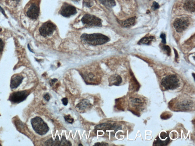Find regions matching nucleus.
Masks as SVG:
<instances>
[{
    "instance_id": "obj_37",
    "label": "nucleus",
    "mask_w": 195,
    "mask_h": 146,
    "mask_svg": "<svg viewBox=\"0 0 195 146\" xmlns=\"http://www.w3.org/2000/svg\"></svg>"
},
{
    "instance_id": "obj_11",
    "label": "nucleus",
    "mask_w": 195,
    "mask_h": 146,
    "mask_svg": "<svg viewBox=\"0 0 195 146\" xmlns=\"http://www.w3.org/2000/svg\"><path fill=\"white\" fill-rule=\"evenodd\" d=\"M192 102L189 101H183L177 104V108L180 110H187L191 107Z\"/></svg>"
},
{
    "instance_id": "obj_13",
    "label": "nucleus",
    "mask_w": 195,
    "mask_h": 146,
    "mask_svg": "<svg viewBox=\"0 0 195 146\" xmlns=\"http://www.w3.org/2000/svg\"><path fill=\"white\" fill-rule=\"evenodd\" d=\"M122 82V78L119 75H114L110 77L109 79L110 86H119Z\"/></svg>"
},
{
    "instance_id": "obj_31",
    "label": "nucleus",
    "mask_w": 195,
    "mask_h": 146,
    "mask_svg": "<svg viewBox=\"0 0 195 146\" xmlns=\"http://www.w3.org/2000/svg\"><path fill=\"white\" fill-rule=\"evenodd\" d=\"M108 144H107L106 143H96L94 145L96 146H104V145H108Z\"/></svg>"
},
{
    "instance_id": "obj_36",
    "label": "nucleus",
    "mask_w": 195,
    "mask_h": 146,
    "mask_svg": "<svg viewBox=\"0 0 195 146\" xmlns=\"http://www.w3.org/2000/svg\"><path fill=\"white\" fill-rule=\"evenodd\" d=\"M80 145H82V144H79V146H80Z\"/></svg>"
},
{
    "instance_id": "obj_15",
    "label": "nucleus",
    "mask_w": 195,
    "mask_h": 146,
    "mask_svg": "<svg viewBox=\"0 0 195 146\" xmlns=\"http://www.w3.org/2000/svg\"><path fill=\"white\" fill-rule=\"evenodd\" d=\"M92 105L89 100L84 99L77 104L76 107L80 110H82L89 108Z\"/></svg>"
},
{
    "instance_id": "obj_32",
    "label": "nucleus",
    "mask_w": 195,
    "mask_h": 146,
    "mask_svg": "<svg viewBox=\"0 0 195 146\" xmlns=\"http://www.w3.org/2000/svg\"><path fill=\"white\" fill-rule=\"evenodd\" d=\"M0 11H1V12L5 16H6V14H5V13L4 11L3 10V8H2V7H1V6H0Z\"/></svg>"
},
{
    "instance_id": "obj_8",
    "label": "nucleus",
    "mask_w": 195,
    "mask_h": 146,
    "mask_svg": "<svg viewBox=\"0 0 195 146\" xmlns=\"http://www.w3.org/2000/svg\"><path fill=\"white\" fill-rule=\"evenodd\" d=\"M28 96V93L26 91H18L12 94L9 99L11 101L14 103H20L24 101Z\"/></svg>"
},
{
    "instance_id": "obj_21",
    "label": "nucleus",
    "mask_w": 195,
    "mask_h": 146,
    "mask_svg": "<svg viewBox=\"0 0 195 146\" xmlns=\"http://www.w3.org/2000/svg\"><path fill=\"white\" fill-rule=\"evenodd\" d=\"M72 144L70 141L66 140V138L64 136L62 137L61 141V146H71Z\"/></svg>"
},
{
    "instance_id": "obj_9",
    "label": "nucleus",
    "mask_w": 195,
    "mask_h": 146,
    "mask_svg": "<svg viewBox=\"0 0 195 146\" xmlns=\"http://www.w3.org/2000/svg\"><path fill=\"white\" fill-rule=\"evenodd\" d=\"M76 13V8L73 6L68 4L64 5L60 11L61 14L65 17H68L71 15H74Z\"/></svg>"
},
{
    "instance_id": "obj_33",
    "label": "nucleus",
    "mask_w": 195,
    "mask_h": 146,
    "mask_svg": "<svg viewBox=\"0 0 195 146\" xmlns=\"http://www.w3.org/2000/svg\"><path fill=\"white\" fill-rule=\"evenodd\" d=\"M174 50H175V58L176 59L178 58V54L177 52L175 50V49H174Z\"/></svg>"
},
{
    "instance_id": "obj_18",
    "label": "nucleus",
    "mask_w": 195,
    "mask_h": 146,
    "mask_svg": "<svg viewBox=\"0 0 195 146\" xmlns=\"http://www.w3.org/2000/svg\"><path fill=\"white\" fill-rule=\"evenodd\" d=\"M154 39L155 37L153 36H149V37H144L139 41L138 44L140 45H150L151 43V42L154 40Z\"/></svg>"
},
{
    "instance_id": "obj_34",
    "label": "nucleus",
    "mask_w": 195,
    "mask_h": 146,
    "mask_svg": "<svg viewBox=\"0 0 195 146\" xmlns=\"http://www.w3.org/2000/svg\"><path fill=\"white\" fill-rule=\"evenodd\" d=\"M71 1H73V2H79L81 0H71Z\"/></svg>"
},
{
    "instance_id": "obj_24",
    "label": "nucleus",
    "mask_w": 195,
    "mask_h": 146,
    "mask_svg": "<svg viewBox=\"0 0 195 146\" xmlns=\"http://www.w3.org/2000/svg\"><path fill=\"white\" fill-rule=\"evenodd\" d=\"M163 49L164 51H165L167 55H170L171 53V49L168 46L165 45L163 47Z\"/></svg>"
},
{
    "instance_id": "obj_3",
    "label": "nucleus",
    "mask_w": 195,
    "mask_h": 146,
    "mask_svg": "<svg viewBox=\"0 0 195 146\" xmlns=\"http://www.w3.org/2000/svg\"><path fill=\"white\" fill-rule=\"evenodd\" d=\"M161 84L165 90H174L180 86V80L176 75H171L163 78Z\"/></svg>"
},
{
    "instance_id": "obj_12",
    "label": "nucleus",
    "mask_w": 195,
    "mask_h": 146,
    "mask_svg": "<svg viewBox=\"0 0 195 146\" xmlns=\"http://www.w3.org/2000/svg\"><path fill=\"white\" fill-rule=\"evenodd\" d=\"M23 77L21 76H17L14 77L11 81L10 87L12 89L16 88L21 84Z\"/></svg>"
},
{
    "instance_id": "obj_30",
    "label": "nucleus",
    "mask_w": 195,
    "mask_h": 146,
    "mask_svg": "<svg viewBox=\"0 0 195 146\" xmlns=\"http://www.w3.org/2000/svg\"><path fill=\"white\" fill-rule=\"evenodd\" d=\"M44 98L47 101H48L50 99V96L48 94H46L44 95Z\"/></svg>"
},
{
    "instance_id": "obj_29",
    "label": "nucleus",
    "mask_w": 195,
    "mask_h": 146,
    "mask_svg": "<svg viewBox=\"0 0 195 146\" xmlns=\"http://www.w3.org/2000/svg\"><path fill=\"white\" fill-rule=\"evenodd\" d=\"M57 81V79H56V78L51 80L50 81V84L51 86H52L54 85V83Z\"/></svg>"
},
{
    "instance_id": "obj_4",
    "label": "nucleus",
    "mask_w": 195,
    "mask_h": 146,
    "mask_svg": "<svg viewBox=\"0 0 195 146\" xmlns=\"http://www.w3.org/2000/svg\"><path fill=\"white\" fill-rule=\"evenodd\" d=\"M82 21L83 24L89 26H102V21L101 19L95 16L87 14L82 17Z\"/></svg>"
},
{
    "instance_id": "obj_5",
    "label": "nucleus",
    "mask_w": 195,
    "mask_h": 146,
    "mask_svg": "<svg viewBox=\"0 0 195 146\" xmlns=\"http://www.w3.org/2000/svg\"><path fill=\"white\" fill-rule=\"evenodd\" d=\"M189 21L187 17H181L176 19L174 23V27L177 32H181L188 27Z\"/></svg>"
},
{
    "instance_id": "obj_26",
    "label": "nucleus",
    "mask_w": 195,
    "mask_h": 146,
    "mask_svg": "<svg viewBox=\"0 0 195 146\" xmlns=\"http://www.w3.org/2000/svg\"><path fill=\"white\" fill-rule=\"evenodd\" d=\"M160 37L162 39V42L163 44H165L166 43V35L164 33H162Z\"/></svg>"
},
{
    "instance_id": "obj_20",
    "label": "nucleus",
    "mask_w": 195,
    "mask_h": 146,
    "mask_svg": "<svg viewBox=\"0 0 195 146\" xmlns=\"http://www.w3.org/2000/svg\"><path fill=\"white\" fill-rule=\"evenodd\" d=\"M135 19L134 18H130L125 20L122 23V26L126 27H130L133 26L135 22Z\"/></svg>"
},
{
    "instance_id": "obj_23",
    "label": "nucleus",
    "mask_w": 195,
    "mask_h": 146,
    "mask_svg": "<svg viewBox=\"0 0 195 146\" xmlns=\"http://www.w3.org/2000/svg\"><path fill=\"white\" fill-rule=\"evenodd\" d=\"M171 116L172 115L170 113H164L162 114L161 116V118L162 119H166L170 118Z\"/></svg>"
},
{
    "instance_id": "obj_22",
    "label": "nucleus",
    "mask_w": 195,
    "mask_h": 146,
    "mask_svg": "<svg viewBox=\"0 0 195 146\" xmlns=\"http://www.w3.org/2000/svg\"><path fill=\"white\" fill-rule=\"evenodd\" d=\"M65 120L69 123L72 124L74 122V119L71 117L70 115H66L64 117Z\"/></svg>"
},
{
    "instance_id": "obj_25",
    "label": "nucleus",
    "mask_w": 195,
    "mask_h": 146,
    "mask_svg": "<svg viewBox=\"0 0 195 146\" xmlns=\"http://www.w3.org/2000/svg\"><path fill=\"white\" fill-rule=\"evenodd\" d=\"M159 8V5L157 2H153L152 5V8L154 10H156Z\"/></svg>"
},
{
    "instance_id": "obj_6",
    "label": "nucleus",
    "mask_w": 195,
    "mask_h": 146,
    "mask_svg": "<svg viewBox=\"0 0 195 146\" xmlns=\"http://www.w3.org/2000/svg\"><path fill=\"white\" fill-rule=\"evenodd\" d=\"M56 29L55 25L50 22H47L43 24L39 29L41 36L45 37L50 36Z\"/></svg>"
},
{
    "instance_id": "obj_27",
    "label": "nucleus",
    "mask_w": 195,
    "mask_h": 146,
    "mask_svg": "<svg viewBox=\"0 0 195 146\" xmlns=\"http://www.w3.org/2000/svg\"><path fill=\"white\" fill-rule=\"evenodd\" d=\"M3 47H4V43L2 40L0 38V53L3 50Z\"/></svg>"
},
{
    "instance_id": "obj_10",
    "label": "nucleus",
    "mask_w": 195,
    "mask_h": 146,
    "mask_svg": "<svg viewBox=\"0 0 195 146\" xmlns=\"http://www.w3.org/2000/svg\"><path fill=\"white\" fill-rule=\"evenodd\" d=\"M39 14V8L37 5L32 3L27 12V15L32 19H36L38 17Z\"/></svg>"
},
{
    "instance_id": "obj_35",
    "label": "nucleus",
    "mask_w": 195,
    "mask_h": 146,
    "mask_svg": "<svg viewBox=\"0 0 195 146\" xmlns=\"http://www.w3.org/2000/svg\"><path fill=\"white\" fill-rule=\"evenodd\" d=\"M13 1H15V0H13ZM16 1H20V0H16Z\"/></svg>"
},
{
    "instance_id": "obj_14",
    "label": "nucleus",
    "mask_w": 195,
    "mask_h": 146,
    "mask_svg": "<svg viewBox=\"0 0 195 146\" xmlns=\"http://www.w3.org/2000/svg\"><path fill=\"white\" fill-rule=\"evenodd\" d=\"M195 0H186L184 8L187 11L193 12L195 11Z\"/></svg>"
},
{
    "instance_id": "obj_17",
    "label": "nucleus",
    "mask_w": 195,
    "mask_h": 146,
    "mask_svg": "<svg viewBox=\"0 0 195 146\" xmlns=\"http://www.w3.org/2000/svg\"><path fill=\"white\" fill-rule=\"evenodd\" d=\"M132 104L135 108H141L143 105V102L141 99L138 97L133 98L131 101Z\"/></svg>"
},
{
    "instance_id": "obj_7",
    "label": "nucleus",
    "mask_w": 195,
    "mask_h": 146,
    "mask_svg": "<svg viewBox=\"0 0 195 146\" xmlns=\"http://www.w3.org/2000/svg\"><path fill=\"white\" fill-rule=\"evenodd\" d=\"M170 141L169 134L165 132H161L159 136L157 137L154 142V145L166 146Z\"/></svg>"
},
{
    "instance_id": "obj_28",
    "label": "nucleus",
    "mask_w": 195,
    "mask_h": 146,
    "mask_svg": "<svg viewBox=\"0 0 195 146\" xmlns=\"http://www.w3.org/2000/svg\"><path fill=\"white\" fill-rule=\"evenodd\" d=\"M62 102L64 106H67L68 104V100L66 98H64L62 99Z\"/></svg>"
},
{
    "instance_id": "obj_2",
    "label": "nucleus",
    "mask_w": 195,
    "mask_h": 146,
    "mask_svg": "<svg viewBox=\"0 0 195 146\" xmlns=\"http://www.w3.org/2000/svg\"><path fill=\"white\" fill-rule=\"evenodd\" d=\"M31 123L35 132L41 136L45 135L49 131L48 125L39 117H36L31 119Z\"/></svg>"
},
{
    "instance_id": "obj_16",
    "label": "nucleus",
    "mask_w": 195,
    "mask_h": 146,
    "mask_svg": "<svg viewBox=\"0 0 195 146\" xmlns=\"http://www.w3.org/2000/svg\"><path fill=\"white\" fill-rule=\"evenodd\" d=\"M46 146H61V141L59 140V137L57 136L55 141H54L52 138L47 140L45 143Z\"/></svg>"
},
{
    "instance_id": "obj_1",
    "label": "nucleus",
    "mask_w": 195,
    "mask_h": 146,
    "mask_svg": "<svg viewBox=\"0 0 195 146\" xmlns=\"http://www.w3.org/2000/svg\"><path fill=\"white\" fill-rule=\"evenodd\" d=\"M81 39L84 43L93 46L101 45L110 41V38L107 36L98 33L89 34H84L81 36Z\"/></svg>"
},
{
    "instance_id": "obj_19",
    "label": "nucleus",
    "mask_w": 195,
    "mask_h": 146,
    "mask_svg": "<svg viewBox=\"0 0 195 146\" xmlns=\"http://www.w3.org/2000/svg\"><path fill=\"white\" fill-rule=\"evenodd\" d=\"M101 3L105 6L112 7L116 5L115 0H99Z\"/></svg>"
}]
</instances>
